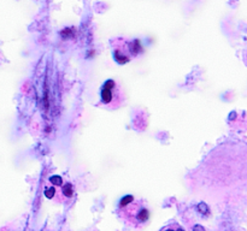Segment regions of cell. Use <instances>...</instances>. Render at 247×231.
Segmentation results:
<instances>
[{"label": "cell", "instance_id": "cell-1", "mask_svg": "<svg viewBox=\"0 0 247 231\" xmlns=\"http://www.w3.org/2000/svg\"><path fill=\"white\" fill-rule=\"evenodd\" d=\"M119 215L133 226H142L150 218V211L145 201L127 195L119 202Z\"/></svg>", "mask_w": 247, "mask_h": 231}, {"label": "cell", "instance_id": "cell-3", "mask_svg": "<svg viewBox=\"0 0 247 231\" xmlns=\"http://www.w3.org/2000/svg\"><path fill=\"white\" fill-rule=\"evenodd\" d=\"M126 101V94L122 85L115 80H107L101 85L100 105L107 110H117Z\"/></svg>", "mask_w": 247, "mask_h": 231}, {"label": "cell", "instance_id": "cell-2", "mask_svg": "<svg viewBox=\"0 0 247 231\" xmlns=\"http://www.w3.org/2000/svg\"><path fill=\"white\" fill-rule=\"evenodd\" d=\"M111 47L113 58L118 64H127L135 59L141 52V45L139 40H128L124 37H116L111 40Z\"/></svg>", "mask_w": 247, "mask_h": 231}, {"label": "cell", "instance_id": "cell-4", "mask_svg": "<svg viewBox=\"0 0 247 231\" xmlns=\"http://www.w3.org/2000/svg\"><path fill=\"white\" fill-rule=\"evenodd\" d=\"M160 231H184L182 226H180L178 224H170V225H166L164 226Z\"/></svg>", "mask_w": 247, "mask_h": 231}]
</instances>
